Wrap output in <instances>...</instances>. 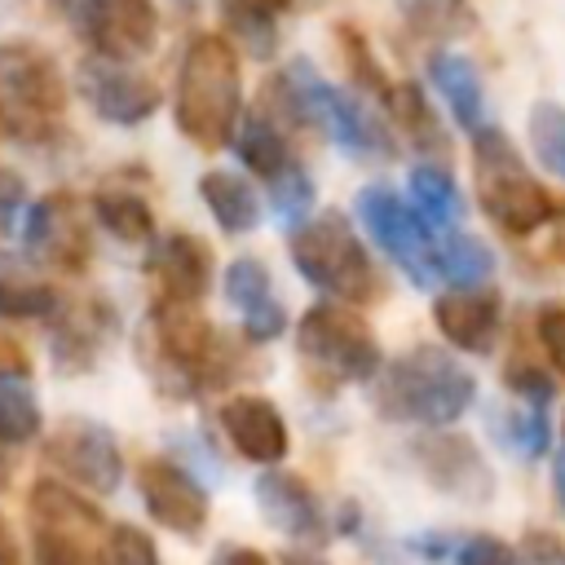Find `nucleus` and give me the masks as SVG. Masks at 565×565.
I'll list each match as a JSON object with an SVG mask.
<instances>
[{
    "mask_svg": "<svg viewBox=\"0 0 565 565\" xmlns=\"http://www.w3.org/2000/svg\"><path fill=\"white\" fill-rule=\"evenodd\" d=\"M172 119L199 150H221L234 141V128L243 119V79H238V53L225 35H194L172 93Z\"/></svg>",
    "mask_w": 565,
    "mask_h": 565,
    "instance_id": "obj_1",
    "label": "nucleus"
},
{
    "mask_svg": "<svg viewBox=\"0 0 565 565\" xmlns=\"http://www.w3.org/2000/svg\"><path fill=\"white\" fill-rule=\"evenodd\" d=\"M371 397L384 419L446 428L472 406L477 380L455 353H446L437 344H419V349L393 358L388 366H380Z\"/></svg>",
    "mask_w": 565,
    "mask_h": 565,
    "instance_id": "obj_2",
    "label": "nucleus"
},
{
    "mask_svg": "<svg viewBox=\"0 0 565 565\" xmlns=\"http://www.w3.org/2000/svg\"><path fill=\"white\" fill-rule=\"evenodd\" d=\"M137 358L168 397H194L199 388L225 380L230 371V353L221 349L216 327L194 305L168 296H154Z\"/></svg>",
    "mask_w": 565,
    "mask_h": 565,
    "instance_id": "obj_3",
    "label": "nucleus"
},
{
    "mask_svg": "<svg viewBox=\"0 0 565 565\" xmlns=\"http://www.w3.org/2000/svg\"><path fill=\"white\" fill-rule=\"evenodd\" d=\"M291 265L309 287L340 305L358 309L384 296V278L344 212H318L291 225Z\"/></svg>",
    "mask_w": 565,
    "mask_h": 565,
    "instance_id": "obj_4",
    "label": "nucleus"
},
{
    "mask_svg": "<svg viewBox=\"0 0 565 565\" xmlns=\"http://www.w3.org/2000/svg\"><path fill=\"white\" fill-rule=\"evenodd\" d=\"M269 102L278 110H287V119L309 124L318 132H327L340 150L371 159V154H388V132L362 110V102L344 88H335L331 79H322L305 57H296L282 75L269 79Z\"/></svg>",
    "mask_w": 565,
    "mask_h": 565,
    "instance_id": "obj_5",
    "label": "nucleus"
},
{
    "mask_svg": "<svg viewBox=\"0 0 565 565\" xmlns=\"http://www.w3.org/2000/svg\"><path fill=\"white\" fill-rule=\"evenodd\" d=\"M472 185L481 212L512 238H530L552 221V194L530 177L516 146L490 124L472 132Z\"/></svg>",
    "mask_w": 565,
    "mask_h": 565,
    "instance_id": "obj_6",
    "label": "nucleus"
},
{
    "mask_svg": "<svg viewBox=\"0 0 565 565\" xmlns=\"http://www.w3.org/2000/svg\"><path fill=\"white\" fill-rule=\"evenodd\" d=\"M296 349L309 366H318L327 380H340V384H366L384 366L371 322L353 305H340V300H318L300 313Z\"/></svg>",
    "mask_w": 565,
    "mask_h": 565,
    "instance_id": "obj_7",
    "label": "nucleus"
},
{
    "mask_svg": "<svg viewBox=\"0 0 565 565\" xmlns=\"http://www.w3.org/2000/svg\"><path fill=\"white\" fill-rule=\"evenodd\" d=\"M358 221L362 230L375 238V247L415 282V287H433L437 282V238L433 225L388 185H362L358 190Z\"/></svg>",
    "mask_w": 565,
    "mask_h": 565,
    "instance_id": "obj_8",
    "label": "nucleus"
},
{
    "mask_svg": "<svg viewBox=\"0 0 565 565\" xmlns=\"http://www.w3.org/2000/svg\"><path fill=\"white\" fill-rule=\"evenodd\" d=\"M44 459L93 494H115L124 481V450H119L115 433L84 415L62 419L44 437Z\"/></svg>",
    "mask_w": 565,
    "mask_h": 565,
    "instance_id": "obj_9",
    "label": "nucleus"
},
{
    "mask_svg": "<svg viewBox=\"0 0 565 565\" xmlns=\"http://www.w3.org/2000/svg\"><path fill=\"white\" fill-rule=\"evenodd\" d=\"M0 97L18 115H26V119L40 124V119L62 115L71 88H66L62 66L40 44L9 40V44H0Z\"/></svg>",
    "mask_w": 565,
    "mask_h": 565,
    "instance_id": "obj_10",
    "label": "nucleus"
},
{
    "mask_svg": "<svg viewBox=\"0 0 565 565\" xmlns=\"http://www.w3.org/2000/svg\"><path fill=\"white\" fill-rule=\"evenodd\" d=\"M79 31L97 57L137 62L159 44L154 0H79Z\"/></svg>",
    "mask_w": 565,
    "mask_h": 565,
    "instance_id": "obj_11",
    "label": "nucleus"
},
{
    "mask_svg": "<svg viewBox=\"0 0 565 565\" xmlns=\"http://www.w3.org/2000/svg\"><path fill=\"white\" fill-rule=\"evenodd\" d=\"M75 88L79 97L93 106L97 119L132 128L141 119H150L159 110V88L154 79L137 75L128 62H110V57H84L75 66Z\"/></svg>",
    "mask_w": 565,
    "mask_h": 565,
    "instance_id": "obj_12",
    "label": "nucleus"
},
{
    "mask_svg": "<svg viewBox=\"0 0 565 565\" xmlns=\"http://www.w3.org/2000/svg\"><path fill=\"white\" fill-rule=\"evenodd\" d=\"M137 494H141L146 512L172 534L194 539L207 525V512H212L207 490L181 463H172L163 455H150L137 463Z\"/></svg>",
    "mask_w": 565,
    "mask_h": 565,
    "instance_id": "obj_13",
    "label": "nucleus"
},
{
    "mask_svg": "<svg viewBox=\"0 0 565 565\" xmlns=\"http://www.w3.org/2000/svg\"><path fill=\"white\" fill-rule=\"evenodd\" d=\"M216 424L221 433L230 437V446L247 459V463H260V468H278L291 450V433H287V419L282 411L260 397V393H234L216 406Z\"/></svg>",
    "mask_w": 565,
    "mask_h": 565,
    "instance_id": "obj_14",
    "label": "nucleus"
},
{
    "mask_svg": "<svg viewBox=\"0 0 565 565\" xmlns=\"http://www.w3.org/2000/svg\"><path fill=\"white\" fill-rule=\"evenodd\" d=\"M26 247H31V256H40V260H49L57 269H71V274L88 265L93 243H88L84 212L75 207L71 194L57 190V194H44V199L31 203V212H26Z\"/></svg>",
    "mask_w": 565,
    "mask_h": 565,
    "instance_id": "obj_15",
    "label": "nucleus"
},
{
    "mask_svg": "<svg viewBox=\"0 0 565 565\" xmlns=\"http://www.w3.org/2000/svg\"><path fill=\"white\" fill-rule=\"evenodd\" d=\"M433 322L437 331L463 349V353H490L503 327V300L494 287L477 282V287H450L433 300Z\"/></svg>",
    "mask_w": 565,
    "mask_h": 565,
    "instance_id": "obj_16",
    "label": "nucleus"
},
{
    "mask_svg": "<svg viewBox=\"0 0 565 565\" xmlns=\"http://www.w3.org/2000/svg\"><path fill=\"white\" fill-rule=\"evenodd\" d=\"M221 282H225V300L238 309L243 335H247L252 344H269V340L282 335L287 309H282V300L274 296V278H269V269H265L260 256H234V260L225 265V278H221Z\"/></svg>",
    "mask_w": 565,
    "mask_h": 565,
    "instance_id": "obj_17",
    "label": "nucleus"
},
{
    "mask_svg": "<svg viewBox=\"0 0 565 565\" xmlns=\"http://www.w3.org/2000/svg\"><path fill=\"white\" fill-rule=\"evenodd\" d=\"M212 247L199 238V234H168L159 238L150 252H146V274L159 282V296L168 300H185V305H199L212 287Z\"/></svg>",
    "mask_w": 565,
    "mask_h": 565,
    "instance_id": "obj_18",
    "label": "nucleus"
},
{
    "mask_svg": "<svg viewBox=\"0 0 565 565\" xmlns=\"http://www.w3.org/2000/svg\"><path fill=\"white\" fill-rule=\"evenodd\" d=\"M415 455H419L424 477H428L437 490H446V494H455V499H472V503H477V499H490L494 477H490L481 450H477L463 433H433V437H424V441L415 446Z\"/></svg>",
    "mask_w": 565,
    "mask_h": 565,
    "instance_id": "obj_19",
    "label": "nucleus"
},
{
    "mask_svg": "<svg viewBox=\"0 0 565 565\" xmlns=\"http://www.w3.org/2000/svg\"><path fill=\"white\" fill-rule=\"evenodd\" d=\"M110 305L102 300H62V309L49 318V344H53V366L66 375L88 371L97 362L102 340L110 335Z\"/></svg>",
    "mask_w": 565,
    "mask_h": 565,
    "instance_id": "obj_20",
    "label": "nucleus"
},
{
    "mask_svg": "<svg viewBox=\"0 0 565 565\" xmlns=\"http://www.w3.org/2000/svg\"><path fill=\"white\" fill-rule=\"evenodd\" d=\"M256 508L278 534H291V539H318L327 525L322 503L309 490V481L287 468H265L256 477Z\"/></svg>",
    "mask_w": 565,
    "mask_h": 565,
    "instance_id": "obj_21",
    "label": "nucleus"
},
{
    "mask_svg": "<svg viewBox=\"0 0 565 565\" xmlns=\"http://www.w3.org/2000/svg\"><path fill=\"white\" fill-rule=\"evenodd\" d=\"M26 508H31V521L49 534H62L71 539L75 547L88 539V534H106V521H102V508L84 494H75L71 486L53 481V477H40L26 494Z\"/></svg>",
    "mask_w": 565,
    "mask_h": 565,
    "instance_id": "obj_22",
    "label": "nucleus"
},
{
    "mask_svg": "<svg viewBox=\"0 0 565 565\" xmlns=\"http://www.w3.org/2000/svg\"><path fill=\"white\" fill-rule=\"evenodd\" d=\"M428 79L441 93V102L450 106L455 124L477 132L486 128V93H481V75L463 53H433L428 57Z\"/></svg>",
    "mask_w": 565,
    "mask_h": 565,
    "instance_id": "obj_23",
    "label": "nucleus"
},
{
    "mask_svg": "<svg viewBox=\"0 0 565 565\" xmlns=\"http://www.w3.org/2000/svg\"><path fill=\"white\" fill-rule=\"evenodd\" d=\"M199 199L207 203L212 221L225 234H252L260 225V199H256V190L238 172H225V168L203 172L199 177Z\"/></svg>",
    "mask_w": 565,
    "mask_h": 565,
    "instance_id": "obj_24",
    "label": "nucleus"
},
{
    "mask_svg": "<svg viewBox=\"0 0 565 565\" xmlns=\"http://www.w3.org/2000/svg\"><path fill=\"white\" fill-rule=\"evenodd\" d=\"M234 150H238V159L256 172V177H278L282 168H291V163H300L296 159V150H291V141L282 137V128L274 124V115H265V110H247L243 119H238V128H234Z\"/></svg>",
    "mask_w": 565,
    "mask_h": 565,
    "instance_id": "obj_25",
    "label": "nucleus"
},
{
    "mask_svg": "<svg viewBox=\"0 0 565 565\" xmlns=\"http://www.w3.org/2000/svg\"><path fill=\"white\" fill-rule=\"evenodd\" d=\"M93 216L106 234H115L119 243H150L154 238V212L137 190L124 185H102L93 194Z\"/></svg>",
    "mask_w": 565,
    "mask_h": 565,
    "instance_id": "obj_26",
    "label": "nucleus"
},
{
    "mask_svg": "<svg viewBox=\"0 0 565 565\" xmlns=\"http://www.w3.org/2000/svg\"><path fill=\"white\" fill-rule=\"evenodd\" d=\"M406 185H411V207H415L433 230H450V225H459V216H463V199H459L455 177H450L441 163H415Z\"/></svg>",
    "mask_w": 565,
    "mask_h": 565,
    "instance_id": "obj_27",
    "label": "nucleus"
},
{
    "mask_svg": "<svg viewBox=\"0 0 565 565\" xmlns=\"http://www.w3.org/2000/svg\"><path fill=\"white\" fill-rule=\"evenodd\" d=\"M44 428L40 397L22 371H0V446H26Z\"/></svg>",
    "mask_w": 565,
    "mask_h": 565,
    "instance_id": "obj_28",
    "label": "nucleus"
},
{
    "mask_svg": "<svg viewBox=\"0 0 565 565\" xmlns=\"http://www.w3.org/2000/svg\"><path fill=\"white\" fill-rule=\"evenodd\" d=\"M384 106H388V115L397 119V128L406 132L411 146H419L428 154H446V132H441V124H437V115H433V106H428L419 84H393Z\"/></svg>",
    "mask_w": 565,
    "mask_h": 565,
    "instance_id": "obj_29",
    "label": "nucleus"
},
{
    "mask_svg": "<svg viewBox=\"0 0 565 565\" xmlns=\"http://www.w3.org/2000/svg\"><path fill=\"white\" fill-rule=\"evenodd\" d=\"M494 274V252L472 234H446L437 238V278L455 287H477Z\"/></svg>",
    "mask_w": 565,
    "mask_h": 565,
    "instance_id": "obj_30",
    "label": "nucleus"
},
{
    "mask_svg": "<svg viewBox=\"0 0 565 565\" xmlns=\"http://www.w3.org/2000/svg\"><path fill=\"white\" fill-rule=\"evenodd\" d=\"M397 9L411 22V31L428 40H455L477 26V13L468 0H397Z\"/></svg>",
    "mask_w": 565,
    "mask_h": 565,
    "instance_id": "obj_31",
    "label": "nucleus"
},
{
    "mask_svg": "<svg viewBox=\"0 0 565 565\" xmlns=\"http://www.w3.org/2000/svg\"><path fill=\"white\" fill-rule=\"evenodd\" d=\"M62 291L53 282H31V278H0V318L9 322H49L62 309Z\"/></svg>",
    "mask_w": 565,
    "mask_h": 565,
    "instance_id": "obj_32",
    "label": "nucleus"
},
{
    "mask_svg": "<svg viewBox=\"0 0 565 565\" xmlns=\"http://www.w3.org/2000/svg\"><path fill=\"white\" fill-rule=\"evenodd\" d=\"M494 433L508 450H516L521 459H539L547 450V406H512V411H499L494 415Z\"/></svg>",
    "mask_w": 565,
    "mask_h": 565,
    "instance_id": "obj_33",
    "label": "nucleus"
},
{
    "mask_svg": "<svg viewBox=\"0 0 565 565\" xmlns=\"http://www.w3.org/2000/svg\"><path fill=\"white\" fill-rule=\"evenodd\" d=\"M530 146H534V159L565 181V106L561 102H534L530 106Z\"/></svg>",
    "mask_w": 565,
    "mask_h": 565,
    "instance_id": "obj_34",
    "label": "nucleus"
},
{
    "mask_svg": "<svg viewBox=\"0 0 565 565\" xmlns=\"http://www.w3.org/2000/svg\"><path fill=\"white\" fill-rule=\"evenodd\" d=\"M265 185H269V203H274V212H278L287 225H300V221L313 212V181H309L305 163L282 168V172L269 177Z\"/></svg>",
    "mask_w": 565,
    "mask_h": 565,
    "instance_id": "obj_35",
    "label": "nucleus"
},
{
    "mask_svg": "<svg viewBox=\"0 0 565 565\" xmlns=\"http://www.w3.org/2000/svg\"><path fill=\"white\" fill-rule=\"evenodd\" d=\"M97 565H159V547L137 525H110L97 543Z\"/></svg>",
    "mask_w": 565,
    "mask_h": 565,
    "instance_id": "obj_36",
    "label": "nucleus"
},
{
    "mask_svg": "<svg viewBox=\"0 0 565 565\" xmlns=\"http://www.w3.org/2000/svg\"><path fill=\"white\" fill-rule=\"evenodd\" d=\"M340 49H344V62H349V75H353V84H362L366 93H375L380 102H388L393 84H388V75L380 71V62L371 57L366 40H362L353 26H340Z\"/></svg>",
    "mask_w": 565,
    "mask_h": 565,
    "instance_id": "obj_37",
    "label": "nucleus"
},
{
    "mask_svg": "<svg viewBox=\"0 0 565 565\" xmlns=\"http://www.w3.org/2000/svg\"><path fill=\"white\" fill-rule=\"evenodd\" d=\"M503 384L512 388V397H521V402H530V406H552V397H556V384H552L547 371L534 366V362H512V366L503 371Z\"/></svg>",
    "mask_w": 565,
    "mask_h": 565,
    "instance_id": "obj_38",
    "label": "nucleus"
},
{
    "mask_svg": "<svg viewBox=\"0 0 565 565\" xmlns=\"http://www.w3.org/2000/svg\"><path fill=\"white\" fill-rule=\"evenodd\" d=\"M534 327H539V344H543L547 362L565 375V305H543L534 313Z\"/></svg>",
    "mask_w": 565,
    "mask_h": 565,
    "instance_id": "obj_39",
    "label": "nucleus"
},
{
    "mask_svg": "<svg viewBox=\"0 0 565 565\" xmlns=\"http://www.w3.org/2000/svg\"><path fill=\"white\" fill-rule=\"evenodd\" d=\"M455 556H459V565H521V556H516L503 539H494V534H472V539H463Z\"/></svg>",
    "mask_w": 565,
    "mask_h": 565,
    "instance_id": "obj_40",
    "label": "nucleus"
},
{
    "mask_svg": "<svg viewBox=\"0 0 565 565\" xmlns=\"http://www.w3.org/2000/svg\"><path fill=\"white\" fill-rule=\"evenodd\" d=\"M35 565H84V552L62 534L40 530L35 534Z\"/></svg>",
    "mask_w": 565,
    "mask_h": 565,
    "instance_id": "obj_41",
    "label": "nucleus"
},
{
    "mask_svg": "<svg viewBox=\"0 0 565 565\" xmlns=\"http://www.w3.org/2000/svg\"><path fill=\"white\" fill-rule=\"evenodd\" d=\"M18 203H22V181H18L13 172H0V234L9 230Z\"/></svg>",
    "mask_w": 565,
    "mask_h": 565,
    "instance_id": "obj_42",
    "label": "nucleus"
},
{
    "mask_svg": "<svg viewBox=\"0 0 565 565\" xmlns=\"http://www.w3.org/2000/svg\"><path fill=\"white\" fill-rule=\"evenodd\" d=\"M212 565H274L265 552H256V547H243V543H230V547H221L216 552V561Z\"/></svg>",
    "mask_w": 565,
    "mask_h": 565,
    "instance_id": "obj_43",
    "label": "nucleus"
},
{
    "mask_svg": "<svg viewBox=\"0 0 565 565\" xmlns=\"http://www.w3.org/2000/svg\"><path fill=\"white\" fill-rule=\"evenodd\" d=\"M0 565H18V539L4 516H0Z\"/></svg>",
    "mask_w": 565,
    "mask_h": 565,
    "instance_id": "obj_44",
    "label": "nucleus"
},
{
    "mask_svg": "<svg viewBox=\"0 0 565 565\" xmlns=\"http://www.w3.org/2000/svg\"><path fill=\"white\" fill-rule=\"evenodd\" d=\"M278 565H327V561L322 556H309V552H282Z\"/></svg>",
    "mask_w": 565,
    "mask_h": 565,
    "instance_id": "obj_45",
    "label": "nucleus"
},
{
    "mask_svg": "<svg viewBox=\"0 0 565 565\" xmlns=\"http://www.w3.org/2000/svg\"><path fill=\"white\" fill-rule=\"evenodd\" d=\"M552 486H556V499H561V508H565V455L552 463Z\"/></svg>",
    "mask_w": 565,
    "mask_h": 565,
    "instance_id": "obj_46",
    "label": "nucleus"
},
{
    "mask_svg": "<svg viewBox=\"0 0 565 565\" xmlns=\"http://www.w3.org/2000/svg\"><path fill=\"white\" fill-rule=\"evenodd\" d=\"M547 225H556V247H561V256H565V207L561 212H552V221Z\"/></svg>",
    "mask_w": 565,
    "mask_h": 565,
    "instance_id": "obj_47",
    "label": "nucleus"
},
{
    "mask_svg": "<svg viewBox=\"0 0 565 565\" xmlns=\"http://www.w3.org/2000/svg\"><path fill=\"white\" fill-rule=\"evenodd\" d=\"M561 441H565V415H561Z\"/></svg>",
    "mask_w": 565,
    "mask_h": 565,
    "instance_id": "obj_48",
    "label": "nucleus"
}]
</instances>
